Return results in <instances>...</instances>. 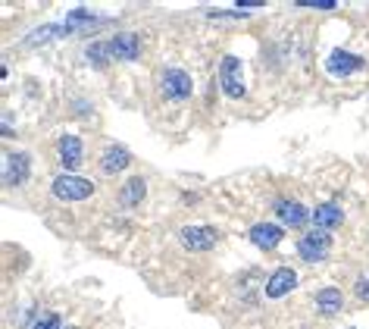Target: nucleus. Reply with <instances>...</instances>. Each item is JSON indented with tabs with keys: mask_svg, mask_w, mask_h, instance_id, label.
<instances>
[{
	"mask_svg": "<svg viewBox=\"0 0 369 329\" xmlns=\"http://www.w3.org/2000/svg\"><path fill=\"white\" fill-rule=\"evenodd\" d=\"M310 7L313 10H335L338 3H335V0H319V3H310Z\"/></svg>",
	"mask_w": 369,
	"mask_h": 329,
	"instance_id": "obj_21",
	"label": "nucleus"
},
{
	"mask_svg": "<svg viewBox=\"0 0 369 329\" xmlns=\"http://www.w3.org/2000/svg\"><path fill=\"white\" fill-rule=\"evenodd\" d=\"M66 329H75V326H66Z\"/></svg>",
	"mask_w": 369,
	"mask_h": 329,
	"instance_id": "obj_22",
	"label": "nucleus"
},
{
	"mask_svg": "<svg viewBox=\"0 0 369 329\" xmlns=\"http://www.w3.org/2000/svg\"><path fill=\"white\" fill-rule=\"evenodd\" d=\"M106 51H110V60H135L141 54V38L131 32H122L106 41Z\"/></svg>",
	"mask_w": 369,
	"mask_h": 329,
	"instance_id": "obj_6",
	"label": "nucleus"
},
{
	"mask_svg": "<svg viewBox=\"0 0 369 329\" xmlns=\"http://www.w3.org/2000/svg\"><path fill=\"white\" fill-rule=\"evenodd\" d=\"M281 226H275V223H256V226H250V245H256L260 251H272L275 245L281 241Z\"/></svg>",
	"mask_w": 369,
	"mask_h": 329,
	"instance_id": "obj_9",
	"label": "nucleus"
},
{
	"mask_svg": "<svg viewBox=\"0 0 369 329\" xmlns=\"http://www.w3.org/2000/svg\"><path fill=\"white\" fill-rule=\"evenodd\" d=\"M356 298H360V301H369V279H360V282H356Z\"/></svg>",
	"mask_w": 369,
	"mask_h": 329,
	"instance_id": "obj_20",
	"label": "nucleus"
},
{
	"mask_svg": "<svg viewBox=\"0 0 369 329\" xmlns=\"http://www.w3.org/2000/svg\"><path fill=\"white\" fill-rule=\"evenodd\" d=\"M88 60H94L97 66H106V63H110V51H106V41H100V45H91V47H88Z\"/></svg>",
	"mask_w": 369,
	"mask_h": 329,
	"instance_id": "obj_18",
	"label": "nucleus"
},
{
	"mask_svg": "<svg viewBox=\"0 0 369 329\" xmlns=\"http://www.w3.org/2000/svg\"><path fill=\"white\" fill-rule=\"evenodd\" d=\"M363 57H356V54H347V51H331L329 54V60H325V70L331 72V76H350V72H356V70H363Z\"/></svg>",
	"mask_w": 369,
	"mask_h": 329,
	"instance_id": "obj_8",
	"label": "nucleus"
},
{
	"mask_svg": "<svg viewBox=\"0 0 369 329\" xmlns=\"http://www.w3.org/2000/svg\"><path fill=\"white\" fill-rule=\"evenodd\" d=\"M56 201H88L94 195V182L91 179H81V176H72V172H63V176L54 179L50 185Z\"/></svg>",
	"mask_w": 369,
	"mask_h": 329,
	"instance_id": "obj_1",
	"label": "nucleus"
},
{
	"mask_svg": "<svg viewBox=\"0 0 369 329\" xmlns=\"http://www.w3.org/2000/svg\"><path fill=\"white\" fill-rule=\"evenodd\" d=\"M219 85H222L225 97H235V101L247 95L241 82V60L238 57H222V63H219Z\"/></svg>",
	"mask_w": 369,
	"mask_h": 329,
	"instance_id": "obj_3",
	"label": "nucleus"
},
{
	"mask_svg": "<svg viewBox=\"0 0 369 329\" xmlns=\"http://www.w3.org/2000/svg\"><path fill=\"white\" fill-rule=\"evenodd\" d=\"M75 29L69 26V22H60V26H41L35 29L31 35H25V45H47V41H56V38H66V35H72Z\"/></svg>",
	"mask_w": 369,
	"mask_h": 329,
	"instance_id": "obj_15",
	"label": "nucleus"
},
{
	"mask_svg": "<svg viewBox=\"0 0 369 329\" xmlns=\"http://www.w3.org/2000/svg\"><path fill=\"white\" fill-rule=\"evenodd\" d=\"M144 195H147V182H144L141 176H131L122 188V204L125 207H135V204L144 201Z\"/></svg>",
	"mask_w": 369,
	"mask_h": 329,
	"instance_id": "obj_17",
	"label": "nucleus"
},
{
	"mask_svg": "<svg viewBox=\"0 0 369 329\" xmlns=\"http://www.w3.org/2000/svg\"><path fill=\"white\" fill-rule=\"evenodd\" d=\"M294 285H297V273L288 270V266H279V270L266 279V298H285Z\"/></svg>",
	"mask_w": 369,
	"mask_h": 329,
	"instance_id": "obj_10",
	"label": "nucleus"
},
{
	"mask_svg": "<svg viewBox=\"0 0 369 329\" xmlns=\"http://www.w3.org/2000/svg\"><path fill=\"white\" fill-rule=\"evenodd\" d=\"M160 88H163V97H169V101H185V97H191L194 85L185 70H166L160 79Z\"/></svg>",
	"mask_w": 369,
	"mask_h": 329,
	"instance_id": "obj_4",
	"label": "nucleus"
},
{
	"mask_svg": "<svg viewBox=\"0 0 369 329\" xmlns=\"http://www.w3.org/2000/svg\"><path fill=\"white\" fill-rule=\"evenodd\" d=\"M35 329H63V316L54 314V310H50V314H41L35 320Z\"/></svg>",
	"mask_w": 369,
	"mask_h": 329,
	"instance_id": "obj_19",
	"label": "nucleus"
},
{
	"mask_svg": "<svg viewBox=\"0 0 369 329\" xmlns=\"http://www.w3.org/2000/svg\"><path fill=\"white\" fill-rule=\"evenodd\" d=\"M329 251H331V235L325 232V229H313V232H306L304 239L297 241V254H300V260H306V264L325 260Z\"/></svg>",
	"mask_w": 369,
	"mask_h": 329,
	"instance_id": "obj_2",
	"label": "nucleus"
},
{
	"mask_svg": "<svg viewBox=\"0 0 369 329\" xmlns=\"http://www.w3.org/2000/svg\"><path fill=\"white\" fill-rule=\"evenodd\" d=\"M275 216H279L288 229H300L306 220H310V216H306V207L297 201H279L275 204Z\"/></svg>",
	"mask_w": 369,
	"mask_h": 329,
	"instance_id": "obj_12",
	"label": "nucleus"
},
{
	"mask_svg": "<svg viewBox=\"0 0 369 329\" xmlns=\"http://www.w3.org/2000/svg\"><path fill=\"white\" fill-rule=\"evenodd\" d=\"M341 304H344V298H341V291H338V289H322L316 295V310H319V314H325V316L338 314Z\"/></svg>",
	"mask_w": 369,
	"mask_h": 329,
	"instance_id": "obj_16",
	"label": "nucleus"
},
{
	"mask_svg": "<svg viewBox=\"0 0 369 329\" xmlns=\"http://www.w3.org/2000/svg\"><path fill=\"white\" fill-rule=\"evenodd\" d=\"M129 163H131V154L125 151L122 145H110L104 151V157H100V172H106V176H116V172L125 170Z\"/></svg>",
	"mask_w": 369,
	"mask_h": 329,
	"instance_id": "obj_11",
	"label": "nucleus"
},
{
	"mask_svg": "<svg viewBox=\"0 0 369 329\" xmlns=\"http://www.w3.org/2000/svg\"><path fill=\"white\" fill-rule=\"evenodd\" d=\"M81 141L75 138V135H66V138H60V145H56V154H60V163L63 170H75V166L81 163Z\"/></svg>",
	"mask_w": 369,
	"mask_h": 329,
	"instance_id": "obj_13",
	"label": "nucleus"
},
{
	"mask_svg": "<svg viewBox=\"0 0 369 329\" xmlns=\"http://www.w3.org/2000/svg\"><path fill=\"white\" fill-rule=\"evenodd\" d=\"M341 220H344V210L338 207L335 201H329V204H319L316 210H313V223H316V229H335V226H341Z\"/></svg>",
	"mask_w": 369,
	"mask_h": 329,
	"instance_id": "obj_14",
	"label": "nucleus"
},
{
	"mask_svg": "<svg viewBox=\"0 0 369 329\" xmlns=\"http://www.w3.org/2000/svg\"><path fill=\"white\" fill-rule=\"evenodd\" d=\"M3 185L6 188H13V185H22L25 179H28V166H31V160H28V154H6V160H3Z\"/></svg>",
	"mask_w": 369,
	"mask_h": 329,
	"instance_id": "obj_7",
	"label": "nucleus"
},
{
	"mask_svg": "<svg viewBox=\"0 0 369 329\" xmlns=\"http://www.w3.org/2000/svg\"><path fill=\"white\" fill-rule=\"evenodd\" d=\"M179 239H181V245H185L188 251H210V248L216 245L219 232L213 226H185L179 232Z\"/></svg>",
	"mask_w": 369,
	"mask_h": 329,
	"instance_id": "obj_5",
	"label": "nucleus"
}]
</instances>
